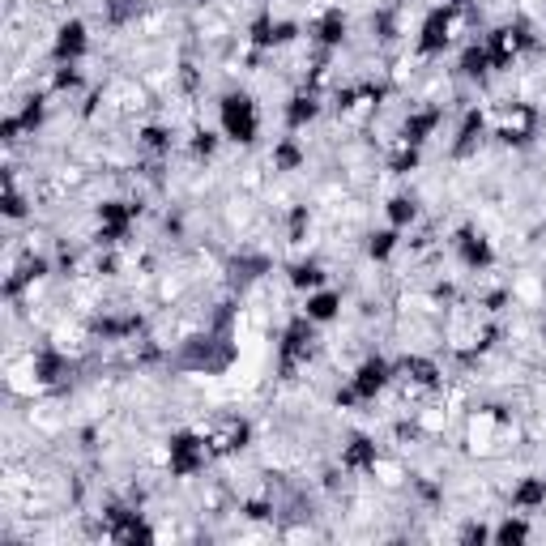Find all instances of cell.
Listing matches in <instances>:
<instances>
[{
    "mask_svg": "<svg viewBox=\"0 0 546 546\" xmlns=\"http://www.w3.org/2000/svg\"><path fill=\"white\" fill-rule=\"evenodd\" d=\"M517 436V419L512 406H474L465 414V453L470 457H500L508 440Z\"/></svg>",
    "mask_w": 546,
    "mask_h": 546,
    "instance_id": "1",
    "label": "cell"
},
{
    "mask_svg": "<svg viewBox=\"0 0 546 546\" xmlns=\"http://www.w3.org/2000/svg\"><path fill=\"white\" fill-rule=\"evenodd\" d=\"M320 325L308 316H291L282 329V342H278V380H299L303 372L312 367L316 350H320Z\"/></svg>",
    "mask_w": 546,
    "mask_h": 546,
    "instance_id": "2",
    "label": "cell"
},
{
    "mask_svg": "<svg viewBox=\"0 0 546 546\" xmlns=\"http://www.w3.org/2000/svg\"><path fill=\"white\" fill-rule=\"evenodd\" d=\"M384 99H389V86L376 82V77H359V82H346L333 90V116L350 128H363L376 120Z\"/></svg>",
    "mask_w": 546,
    "mask_h": 546,
    "instance_id": "3",
    "label": "cell"
},
{
    "mask_svg": "<svg viewBox=\"0 0 546 546\" xmlns=\"http://www.w3.org/2000/svg\"><path fill=\"white\" fill-rule=\"evenodd\" d=\"M491 133L500 146L508 150H525V146H534V141L542 137V111L534 103H504V107H495V116H491Z\"/></svg>",
    "mask_w": 546,
    "mask_h": 546,
    "instance_id": "4",
    "label": "cell"
},
{
    "mask_svg": "<svg viewBox=\"0 0 546 546\" xmlns=\"http://www.w3.org/2000/svg\"><path fill=\"white\" fill-rule=\"evenodd\" d=\"M483 43H487V56H491V73H512V69L521 64V56H529V52L538 47L534 26L521 22V18L495 26Z\"/></svg>",
    "mask_w": 546,
    "mask_h": 546,
    "instance_id": "5",
    "label": "cell"
},
{
    "mask_svg": "<svg viewBox=\"0 0 546 546\" xmlns=\"http://www.w3.org/2000/svg\"><path fill=\"white\" fill-rule=\"evenodd\" d=\"M218 124L222 137L235 141V146H252L256 133H261V111H256V99L248 90H227L218 99Z\"/></svg>",
    "mask_w": 546,
    "mask_h": 546,
    "instance_id": "6",
    "label": "cell"
},
{
    "mask_svg": "<svg viewBox=\"0 0 546 546\" xmlns=\"http://www.w3.org/2000/svg\"><path fill=\"white\" fill-rule=\"evenodd\" d=\"M201 440H205L210 461H231L252 444V423L244 414H218V419H210L201 427Z\"/></svg>",
    "mask_w": 546,
    "mask_h": 546,
    "instance_id": "7",
    "label": "cell"
},
{
    "mask_svg": "<svg viewBox=\"0 0 546 546\" xmlns=\"http://www.w3.org/2000/svg\"><path fill=\"white\" fill-rule=\"evenodd\" d=\"M163 457H167V474L188 483V478L205 474V465H210V453H205V440H201V427L197 431H171L167 444H163Z\"/></svg>",
    "mask_w": 546,
    "mask_h": 546,
    "instance_id": "8",
    "label": "cell"
},
{
    "mask_svg": "<svg viewBox=\"0 0 546 546\" xmlns=\"http://www.w3.org/2000/svg\"><path fill=\"white\" fill-rule=\"evenodd\" d=\"M346 384H350V393L359 397V406H376V401L389 393V384H393V363L384 355H363Z\"/></svg>",
    "mask_w": 546,
    "mask_h": 546,
    "instance_id": "9",
    "label": "cell"
},
{
    "mask_svg": "<svg viewBox=\"0 0 546 546\" xmlns=\"http://www.w3.org/2000/svg\"><path fill=\"white\" fill-rule=\"evenodd\" d=\"M448 244H453L461 269H470V273H487V269L495 265V248H491V239H487L483 231H478V227H457Z\"/></svg>",
    "mask_w": 546,
    "mask_h": 546,
    "instance_id": "10",
    "label": "cell"
},
{
    "mask_svg": "<svg viewBox=\"0 0 546 546\" xmlns=\"http://www.w3.org/2000/svg\"><path fill=\"white\" fill-rule=\"evenodd\" d=\"M380 457H384L380 444L372 436H363V431H355V436L342 444V453H337V465H342V474H350V478H372Z\"/></svg>",
    "mask_w": 546,
    "mask_h": 546,
    "instance_id": "11",
    "label": "cell"
},
{
    "mask_svg": "<svg viewBox=\"0 0 546 546\" xmlns=\"http://www.w3.org/2000/svg\"><path fill=\"white\" fill-rule=\"evenodd\" d=\"M346 30H350V22H346L342 5H325L308 22V39H312L316 52H337V47L346 43Z\"/></svg>",
    "mask_w": 546,
    "mask_h": 546,
    "instance_id": "12",
    "label": "cell"
},
{
    "mask_svg": "<svg viewBox=\"0 0 546 546\" xmlns=\"http://www.w3.org/2000/svg\"><path fill=\"white\" fill-rule=\"evenodd\" d=\"M90 52V30L82 18H69L56 26V39H52V60L56 64H82Z\"/></svg>",
    "mask_w": 546,
    "mask_h": 546,
    "instance_id": "13",
    "label": "cell"
},
{
    "mask_svg": "<svg viewBox=\"0 0 546 546\" xmlns=\"http://www.w3.org/2000/svg\"><path fill=\"white\" fill-rule=\"evenodd\" d=\"M320 111H325V94L312 90V86H299L291 99H286L282 107V124H286V133H299V128H308L320 120Z\"/></svg>",
    "mask_w": 546,
    "mask_h": 546,
    "instance_id": "14",
    "label": "cell"
},
{
    "mask_svg": "<svg viewBox=\"0 0 546 546\" xmlns=\"http://www.w3.org/2000/svg\"><path fill=\"white\" fill-rule=\"evenodd\" d=\"M444 124V107H414L406 120H401V128H397V137H406L410 146H427L431 141V133Z\"/></svg>",
    "mask_w": 546,
    "mask_h": 546,
    "instance_id": "15",
    "label": "cell"
},
{
    "mask_svg": "<svg viewBox=\"0 0 546 546\" xmlns=\"http://www.w3.org/2000/svg\"><path fill=\"white\" fill-rule=\"evenodd\" d=\"M483 137H487V111H483V107H470V111L461 116L457 137H453V158H470V154H478Z\"/></svg>",
    "mask_w": 546,
    "mask_h": 546,
    "instance_id": "16",
    "label": "cell"
},
{
    "mask_svg": "<svg viewBox=\"0 0 546 546\" xmlns=\"http://www.w3.org/2000/svg\"><path fill=\"white\" fill-rule=\"evenodd\" d=\"M133 141H137V154L141 158H171V150H175V133L167 124H137V133H133Z\"/></svg>",
    "mask_w": 546,
    "mask_h": 546,
    "instance_id": "17",
    "label": "cell"
},
{
    "mask_svg": "<svg viewBox=\"0 0 546 546\" xmlns=\"http://www.w3.org/2000/svg\"><path fill=\"white\" fill-rule=\"evenodd\" d=\"M286 282H291L299 295H312L320 286H329V269H325V261H316V256H303V261L286 269Z\"/></svg>",
    "mask_w": 546,
    "mask_h": 546,
    "instance_id": "18",
    "label": "cell"
},
{
    "mask_svg": "<svg viewBox=\"0 0 546 546\" xmlns=\"http://www.w3.org/2000/svg\"><path fill=\"white\" fill-rule=\"evenodd\" d=\"M303 163H308V150L299 146L295 133H286V137L273 141V150H269V171L291 175V171H303Z\"/></svg>",
    "mask_w": 546,
    "mask_h": 546,
    "instance_id": "19",
    "label": "cell"
},
{
    "mask_svg": "<svg viewBox=\"0 0 546 546\" xmlns=\"http://www.w3.org/2000/svg\"><path fill=\"white\" fill-rule=\"evenodd\" d=\"M308 320H316V325H329V320L342 316V295L333 291V286H320V291L303 295V308H299Z\"/></svg>",
    "mask_w": 546,
    "mask_h": 546,
    "instance_id": "20",
    "label": "cell"
},
{
    "mask_svg": "<svg viewBox=\"0 0 546 546\" xmlns=\"http://www.w3.org/2000/svg\"><path fill=\"white\" fill-rule=\"evenodd\" d=\"M419 163H423V146H410L406 137H393L389 150H384V171L389 175H410Z\"/></svg>",
    "mask_w": 546,
    "mask_h": 546,
    "instance_id": "21",
    "label": "cell"
},
{
    "mask_svg": "<svg viewBox=\"0 0 546 546\" xmlns=\"http://www.w3.org/2000/svg\"><path fill=\"white\" fill-rule=\"evenodd\" d=\"M508 508L512 512H525V517H529V512H542L546 508V478H521V483L517 487H512V500H508Z\"/></svg>",
    "mask_w": 546,
    "mask_h": 546,
    "instance_id": "22",
    "label": "cell"
},
{
    "mask_svg": "<svg viewBox=\"0 0 546 546\" xmlns=\"http://www.w3.org/2000/svg\"><path fill=\"white\" fill-rule=\"evenodd\" d=\"M141 9H146V0H103V26L107 30L137 26L141 22Z\"/></svg>",
    "mask_w": 546,
    "mask_h": 546,
    "instance_id": "23",
    "label": "cell"
},
{
    "mask_svg": "<svg viewBox=\"0 0 546 546\" xmlns=\"http://www.w3.org/2000/svg\"><path fill=\"white\" fill-rule=\"evenodd\" d=\"M461 77H465V82H478V86H483L487 77H491L487 43H465V47H461Z\"/></svg>",
    "mask_w": 546,
    "mask_h": 546,
    "instance_id": "24",
    "label": "cell"
},
{
    "mask_svg": "<svg viewBox=\"0 0 546 546\" xmlns=\"http://www.w3.org/2000/svg\"><path fill=\"white\" fill-rule=\"evenodd\" d=\"M86 90V73H82V64H56L52 69V86H47V94H82Z\"/></svg>",
    "mask_w": 546,
    "mask_h": 546,
    "instance_id": "25",
    "label": "cell"
},
{
    "mask_svg": "<svg viewBox=\"0 0 546 546\" xmlns=\"http://www.w3.org/2000/svg\"><path fill=\"white\" fill-rule=\"evenodd\" d=\"M30 214V197L22 192V184H18V167H9L5 171V218L9 222H22Z\"/></svg>",
    "mask_w": 546,
    "mask_h": 546,
    "instance_id": "26",
    "label": "cell"
},
{
    "mask_svg": "<svg viewBox=\"0 0 546 546\" xmlns=\"http://www.w3.org/2000/svg\"><path fill=\"white\" fill-rule=\"evenodd\" d=\"M401 235H406V231H397V227H380V231H372V235H367V256H372L376 265L393 261V252L401 248Z\"/></svg>",
    "mask_w": 546,
    "mask_h": 546,
    "instance_id": "27",
    "label": "cell"
},
{
    "mask_svg": "<svg viewBox=\"0 0 546 546\" xmlns=\"http://www.w3.org/2000/svg\"><path fill=\"white\" fill-rule=\"evenodd\" d=\"M218 146H222L218 133H210V128H197V133L188 137V163H197V167L214 163V158H218Z\"/></svg>",
    "mask_w": 546,
    "mask_h": 546,
    "instance_id": "28",
    "label": "cell"
},
{
    "mask_svg": "<svg viewBox=\"0 0 546 546\" xmlns=\"http://www.w3.org/2000/svg\"><path fill=\"white\" fill-rule=\"evenodd\" d=\"M384 214H389V227L410 231L414 222H419V201L406 197V192H397V197H389V205H384Z\"/></svg>",
    "mask_w": 546,
    "mask_h": 546,
    "instance_id": "29",
    "label": "cell"
},
{
    "mask_svg": "<svg viewBox=\"0 0 546 546\" xmlns=\"http://www.w3.org/2000/svg\"><path fill=\"white\" fill-rule=\"evenodd\" d=\"M525 538H529V521H525V512H508V517L491 529V542H500V546L525 542Z\"/></svg>",
    "mask_w": 546,
    "mask_h": 546,
    "instance_id": "30",
    "label": "cell"
},
{
    "mask_svg": "<svg viewBox=\"0 0 546 546\" xmlns=\"http://www.w3.org/2000/svg\"><path fill=\"white\" fill-rule=\"evenodd\" d=\"M308 227H312V210L308 205H291V214H286V244H303L308 239Z\"/></svg>",
    "mask_w": 546,
    "mask_h": 546,
    "instance_id": "31",
    "label": "cell"
},
{
    "mask_svg": "<svg viewBox=\"0 0 546 546\" xmlns=\"http://www.w3.org/2000/svg\"><path fill=\"white\" fill-rule=\"evenodd\" d=\"M457 538H461V542H491V529H487L483 521H470V525H465Z\"/></svg>",
    "mask_w": 546,
    "mask_h": 546,
    "instance_id": "32",
    "label": "cell"
},
{
    "mask_svg": "<svg viewBox=\"0 0 546 546\" xmlns=\"http://www.w3.org/2000/svg\"><path fill=\"white\" fill-rule=\"evenodd\" d=\"M436 5H448V9H478V0H436Z\"/></svg>",
    "mask_w": 546,
    "mask_h": 546,
    "instance_id": "33",
    "label": "cell"
},
{
    "mask_svg": "<svg viewBox=\"0 0 546 546\" xmlns=\"http://www.w3.org/2000/svg\"><path fill=\"white\" fill-rule=\"evenodd\" d=\"M188 5H197V9H210V5H218V0H188Z\"/></svg>",
    "mask_w": 546,
    "mask_h": 546,
    "instance_id": "34",
    "label": "cell"
},
{
    "mask_svg": "<svg viewBox=\"0 0 546 546\" xmlns=\"http://www.w3.org/2000/svg\"><path fill=\"white\" fill-rule=\"evenodd\" d=\"M542 337H546V320H542Z\"/></svg>",
    "mask_w": 546,
    "mask_h": 546,
    "instance_id": "35",
    "label": "cell"
},
{
    "mask_svg": "<svg viewBox=\"0 0 546 546\" xmlns=\"http://www.w3.org/2000/svg\"><path fill=\"white\" fill-rule=\"evenodd\" d=\"M146 5H150V0H146Z\"/></svg>",
    "mask_w": 546,
    "mask_h": 546,
    "instance_id": "36",
    "label": "cell"
}]
</instances>
